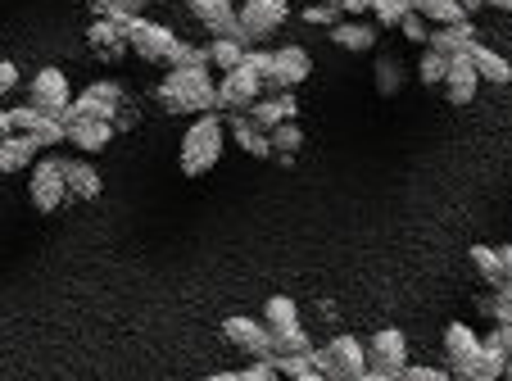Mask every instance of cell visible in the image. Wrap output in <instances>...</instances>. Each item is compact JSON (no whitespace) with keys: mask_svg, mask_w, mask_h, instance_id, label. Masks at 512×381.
<instances>
[{"mask_svg":"<svg viewBox=\"0 0 512 381\" xmlns=\"http://www.w3.org/2000/svg\"><path fill=\"white\" fill-rule=\"evenodd\" d=\"M159 109L168 114H213L218 109V82L209 69H173L155 91Z\"/></svg>","mask_w":512,"mask_h":381,"instance_id":"1","label":"cell"},{"mask_svg":"<svg viewBox=\"0 0 512 381\" xmlns=\"http://www.w3.org/2000/svg\"><path fill=\"white\" fill-rule=\"evenodd\" d=\"M223 159V118L218 114H200L182 137V173L186 177H204L213 164Z\"/></svg>","mask_w":512,"mask_h":381,"instance_id":"2","label":"cell"},{"mask_svg":"<svg viewBox=\"0 0 512 381\" xmlns=\"http://www.w3.org/2000/svg\"><path fill=\"white\" fill-rule=\"evenodd\" d=\"M313 368L331 381H354L368 372V345L358 336H331L327 345H313Z\"/></svg>","mask_w":512,"mask_h":381,"instance_id":"3","label":"cell"},{"mask_svg":"<svg viewBox=\"0 0 512 381\" xmlns=\"http://www.w3.org/2000/svg\"><path fill=\"white\" fill-rule=\"evenodd\" d=\"M64 164L68 159H37L32 164V177H28V196H32V205L41 209V214H55L59 205L68 200V177H64Z\"/></svg>","mask_w":512,"mask_h":381,"instance_id":"4","label":"cell"},{"mask_svg":"<svg viewBox=\"0 0 512 381\" xmlns=\"http://www.w3.org/2000/svg\"><path fill=\"white\" fill-rule=\"evenodd\" d=\"M173 28H164V23H150V19H132V28H127V46H132V55L150 59V64H168L177 50Z\"/></svg>","mask_w":512,"mask_h":381,"instance_id":"5","label":"cell"},{"mask_svg":"<svg viewBox=\"0 0 512 381\" xmlns=\"http://www.w3.org/2000/svg\"><path fill=\"white\" fill-rule=\"evenodd\" d=\"M313 73V55L304 46H281L272 50V69L268 78H263V87L268 91H295L300 82H309Z\"/></svg>","mask_w":512,"mask_h":381,"instance_id":"6","label":"cell"},{"mask_svg":"<svg viewBox=\"0 0 512 381\" xmlns=\"http://www.w3.org/2000/svg\"><path fill=\"white\" fill-rule=\"evenodd\" d=\"M259 91H263V78L241 64V69L223 73V82H218V109H223V114H245V109L259 100Z\"/></svg>","mask_w":512,"mask_h":381,"instance_id":"7","label":"cell"},{"mask_svg":"<svg viewBox=\"0 0 512 381\" xmlns=\"http://www.w3.org/2000/svg\"><path fill=\"white\" fill-rule=\"evenodd\" d=\"M368 368L390 372V377H404V368H408V336L399 332V327H381V332L368 341Z\"/></svg>","mask_w":512,"mask_h":381,"instance_id":"8","label":"cell"},{"mask_svg":"<svg viewBox=\"0 0 512 381\" xmlns=\"http://www.w3.org/2000/svg\"><path fill=\"white\" fill-rule=\"evenodd\" d=\"M32 109H41V114L59 118L68 105H73V91H68V78L64 69H41L37 78H32Z\"/></svg>","mask_w":512,"mask_h":381,"instance_id":"9","label":"cell"},{"mask_svg":"<svg viewBox=\"0 0 512 381\" xmlns=\"http://www.w3.org/2000/svg\"><path fill=\"white\" fill-rule=\"evenodd\" d=\"M236 14H241L250 41H263V37H272V32L290 19V0H245Z\"/></svg>","mask_w":512,"mask_h":381,"instance_id":"10","label":"cell"},{"mask_svg":"<svg viewBox=\"0 0 512 381\" xmlns=\"http://www.w3.org/2000/svg\"><path fill=\"white\" fill-rule=\"evenodd\" d=\"M223 336L236 345V350H245L250 359H272V332L268 323H259V318H227L223 323Z\"/></svg>","mask_w":512,"mask_h":381,"instance_id":"11","label":"cell"},{"mask_svg":"<svg viewBox=\"0 0 512 381\" xmlns=\"http://www.w3.org/2000/svg\"><path fill=\"white\" fill-rule=\"evenodd\" d=\"M127 28H132V19L127 14H109V19H96L87 28V41H91V50H96L100 59H118V55H127Z\"/></svg>","mask_w":512,"mask_h":381,"instance_id":"12","label":"cell"},{"mask_svg":"<svg viewBox=\"0 0 512 381\" xmlns=\"http://www.w3.org/2000/svg\"><path fill=\"white\" fill-rule=\"evenodd\" d=\"M503 368H508V354H503L499 345H494L490 336H485L481 350H476L467 363L449 368V372H454V381H503Z\"/></svg>","mask_w":512,"mask_h":381,"instance_id":"13","label":"cell"},{"mask_svg":"<svg viewBox=\"0 0 512 381\" xmlns=\"http://www.w3.org/2000/svg\"><path fill=\"white\" fill-rule=\"evenodd\" d=\"M245 114H250L263 132H272L277 123H295V118H300V100H295V91H272V96L254 100Z\"/></svg>","mask_w":512,"mask_h":381,"instance_id":"14","label":"cell"},{"mask_svg":"<svg viewBox=\"0 0 512 381\" xmlns=\"http://www.w3.org/2000/svg\"><path fill=\"white\" fill-rule=\"evenodd\" d=\"M476 82H481V73H476L472 55H454V59H449V73H445L449 105H472V100H476Z\"/></svg>","mask_w":512,"mask_h":381,"instance_id":"15","label":"cell"},{"mask_svg":"<svg viewBox=\"0 0 512 381\" xmlns=\"http://www.w3.org/2000/svg\"><path fill=\"white\" fill-rule=\"evenodd\" d=\"M227 127H232L236 146H241L245 155H254V159H272V141H268V132H263V127L254 123L250 114H227Z\"/></svg>","mask_w":512,"mask_h":381,"instance_id":"16","label":"cell"},{"mask_svg":"<svg viewBox=\"0 0 512 381\" xmlns=\"http://www.w3.org/2000/svg\"><path fill=\"white\" fill-rule=\"evenodd\" d=\"M431 50H440V55H467V50L476 46V28H472V19H463V23H449V28H431V41H426Z\"/></svg>","mask_w":512,"mask_h":381,"instance_id":"17","label":"cell"},{"mask_svg":"<svg viewBox=\"0 0 512 381\" xmlns=\"http://www.w3.org/2000/svg\"><path fill=\"white\" fill-rule=\"evenodd\" d=\"M37 137L28 132H14V137L0 141V173H19V168H32L37 164Z\"/></svg>","mask_w":512,"mask_h":381,"instance_id":"18","label":"cell"},{"mask_svg":"<svg viewBox=\"0 0 512 381\" xmlns=\"http://www.w3.org/2000/svg\"><path fill=\"white\" fill-rule=\"evenodd\" d=\"M68 141L78 150H87V155H100V150L114 141V123H100V118H82V123L68 127Z\"/></svg>","mask_w":512,"mask_h":381,"instance_id":"19","label":"cell"},{"mask_svg":"<svg viewBox=\"0 0 512 381\" xmlns=\"http://www.w3.org/2000/svg\"><path fill=\"white\" fill-rule=\"evenodd\" d=\"M467 55H472L476 73H481V82H494V87H508V82H512V64L499 55V50H490V46H481V41H476Z\"/></svg>","mask_w":512,"mask_h":381,"instance_id":"20","label":"cell"},{"mask_svg":"<svg viewBox=\"0 0 512 381\" xmlns=\"http://www.w3.org/2000/svg\"><path fill=\"white\" fill-rule=\"evenodd\" d=\"M476 350H481V336H476V327H467V323H449L445 327V359H449V368L467 363Z\"/></svg>","mask_w":512,"mask_h":381,"instance_id":"21","label":"cell"},{"mask_svg":"<svg viewBox=\"0 0 512 381\" xmlns=\"http://www.w3.org/2000/svg\"><path fill=\"white\" fill-rule=\"evenodd\" d=\"M64 177H68V196L73 200H96L100 196V173L91 164H82V159H68L64 164Z\"/></svg>","mask_w":512,"mask_h":381,"instance_id":"22","label":"cell"},{"mask_svg":"<svg viewBox=\"0 0 512 381\" xmlns=\"http://www.w3.org/2000/svg\"><path fill=\"white\" fill-rule=\"evenodd\" d=\"M331 41H336L340 50H372L377 46V23H363V19L336 23V28H331Z\"/></svg>","mask_w":512,"mask_h":381,"instance_id":"23","label":"cell"},{"mask_svg":"<svg viewBox=\"0 0 512 381\" xmlns=\"http://www.w3.org/2000/svg\"><path fill=\"white\" fill-rule=\"evenodd\" d=\"M268 141H272V159L277 164H295V155L304 146V132H300V123H277L268 132Z\"/></svg>","mask_w":512,"mask_h":381,"instance_id":"24","label":"cell"},{"mask_svg":"<svg viewBox=\"0 0 512 381\" xmlns=\"http://www.w3.org/2000/svg\"><path fill=\"white\" fill-rule=\"evenodd\" d=\"M413 10L422 14L426 23H435V28H449V23H463V5L458 0H413Z\"/></svg>","mask_w":512,"mask_h":381,"instance_id":"25","label":"cell"},{"mask_svg":"<svg viewBox=\"0 0 512 381\" xmlns=\"http://www.w3.org/2000/svg\"><path fill=\"white\" fill-rule=\"evenodd\" d=\"M263 323H268V332L300 327V309H295V300H290V295H272V300L263 304Z\"/></svg>","mask_w":512,"mask_h":381,"instance_id":"26","label":"cell"},{"mask_svg":"<svg viewBox=\"0 0 512 381\" xmlns=\"http://www.w3.org/2000/svg\"><path fill=\"white\" fill-rule=\"evenodd\" d=\"M241 59H245L241 41H227V37H213L209 41V64H213V69L232 73V69H241Z\"/></svg>","mask_w":512,"mask_h":381,"instance_id":"27","label":"cell"},{"mask_svg":"<svg viewBox=\"0 0 512 381\" xmlns=\"http://www.w3.org/2000/svg\"><path fill=\"white\" fill-rule=\"evenodd\" d=\"M472 264H476V273L485 277V286H503V264H499V250L494 245H472Z\"/></svg>","mask_w":512,"mask_h":381,"instance_id":"28","label":"cell"},{"mask_svg":"<svg viewBox=\"0 0 512 381\" xmlns=\"http://www.w3.org/2000/svg\"><path fill=\"white\" fill-rule=\"evenodd\" d=\"M445 73H449V55H440V50L426 46V55L417 59V78H422V87H445Z\"/></svg>","mask_w":512,"mask_h":381,"instance_id":"29","label":"cell"},{"mask_svg":"<svg viewBox=\"0 0 512 381\" xmlns=\"http://www.w3.org/2000/svg\"><path fill=\"white\" fill-rule=\"evenodd\" d=\"M377 91L381 96H395L399 87H404V64H399L395 55H377Z\"/></svg>","mask_w":512,"mask_h":381,"instance_id":"30","label":"cell"},{"mask_svg":"<svg viewBox=\"0 0 512 381\" xmlns=\"http://www.w3.org/2000/svg\"><path fill=\"white\" fill-rule=\"evenodd\" d=\"M186 5H191V14H195V19H200L204 23V28H218V23H223V19H232V0H186Z\"/></svg>","mask_w":512,"mask_h":381,"instance_id":"31","label":"cell"},{"mask_svg":"<svg viewBox=\"0 0 512 381\" xmlns=\"http://www.w3.org/2000/svg\"><path fill=\"white\" fill-rule=\"evenodd\" d=\"M413 14V0H372V19L377 28H399Z\"/></svg>","mask_w":512,"mask_h":381,"instance_id":"32","label":"cell"},{"mask_svg":"<svg viewBox=\"0 0 512 381\" xmlns=\"http://www.w3.org/2000/svg\"><path fill=\"white\" fill-rule=\"evenodd\" d=\"M313 341L304 327H286V332H272V354H309Z\"/></svg>","mask_w":512,"mask_h":381,"instance_id":"33","label":"cell"},{"mask_svg":"<svg viewBox=\"0 0 512 381\" xmlns=\"http://www.w3.org/2000/svg\"><path fill=\"white\" fill-rule=\"evenodd\" d=\"M173 69H209V46H191V41H177L173 59H168Z\"/></svg>","mask_w":512,"mask_h":381,"instance_id":"34","label":"cell"},{"mask_svg":"<svg viewBox=\"0 0 512 381\" xmlns=\"http://www.w3.org/2000/svg\"><path fill=\"white\" fill-rule=\"evenodd\" d=\"M272 368H277L281 377H295V381H300L304 372H313V350L309 354H272Z\"/></svg>","mask_w":512,"mask_h":381,"instance_id":"35","label":"cell"},{"mask_svg":"<svg viewBox=\"0 0 512 381\" xmlns=\"http://www.w3.org/2000/svg\"><path fill=\"white\" fill-rule=\"evenodd\" d=\"M28 137H37V146H59V141H68V127L59 123V118L41 114V118H37V127H32Z\"/></svg>","mask_w":512,"mask_h":381,"instance_id":"36","label":"cell"},{"mask_svg":"<svg viewBox=\"0 0 512 381\" xmlns=\"http://www.w3.org/2000/svg\"><path fill=\"white\" fill-rule=\"evenodd\" d=\"M300 19L313 23V28H336V23H340V5H322V0H313Z\"/></svg>","mask_w":512,"mask_h":381,"instance_id":"37","label":"cell"},{"mask_svg":"<svg viewBox=\"0 0 512 381\" xmlns=\"http://www.w3.org/2000/svg\"><path fill=\"white\" fill-rule=\"evenodd\" d=\"M399 381H454V372H449V368H422V363H408Z\"/></svg>","mask_w":512,"mask_h":381,"instance_id":"38","label":"cell"},{"mask_svg":"<svg viewBox=\"0 0 512 381\" xmlns=\"http://www.w3.org/2000/svg\"><path fill=\"white\" fill-rule=\"evenodd\" d=\"M399 28H404V37L408 41H413V46H426V41H431V28H426V19H422V14H408V19L404 23H399Z\"/></svg>","mask_w":512,"mask_h":381,"instance_id":"39","label":"cell"},{"mask_svg":"<svg viewBox=\"0 0 512 381\" xmlns=\"http://www.w3.org/2000/svg\"><path fill=\"white\" fill-rule=\"evenodd\" d=\"M241 381H281V372L272 368V359H254L250 368L241 372Z\"/></svg>","mask_w":512,"mask_h":381,"instance_id":"40","label":"cell"},{"mask_svg":"<svg viewBox=\"0 0 512 381\" xmlns=\"http://www.w3.org/2000/svg\"><path fill=\"white\" fill-rule=\"evenodd\" d=\"M241 64H245V69H254V73H259V78H268V69H272V50H245V59H241Z\"/></svg>","mask_w":512,"mask_h":381,"instance_id":"41","label":"cell"},{"mask_svg":"<svg viewBox=\"0 0 512 381\" xmlns=\"http://www.w3.org/2000/svg\"><path fill=\"white\" fill-rule=\"evenodd\" d=\"M37 118H41V109L19 105V109H14V132H32V127H37Z\"/></svg>","mask_w":512,"mask_h":381,"instance_id":"42","label":"cell"},{"mask_svg":"<svg viewBox=\"0 0 512 381\" xmlns=\"http://www.w3.org/2000/svg\"><path fill=\"white\" fill-rule=\"evenodd\" d=\"M14 87H19V69H14L10 59H0V100L10 96Z\"/></svg>","mask_w":512,"mask_h":381,"instance_id":"43","label":"cell"},{"mask_svg":"<svg viewBox=\"0 0 512 381\" xmlns=\"http://www.w3.org/2000/svg\"><path fill=\"white\" fill-rule=\"evenodd\" d=\"M91 10H96V19H109V14H123V0H87Z\"/></svg>","mask_w":512,"mask_h":381,"instance_id":"44","label":"cell"},{"mask_svg":"<svg viewBox=\"0 0 512 381\" xmlns=\"http://www.w3.org/2000/svg\"><path fill=\"white\" fill-rule=\"evenodd\" d=\"M340 14H349V19H358V14H368L372 10V0H336Z\"/></svg>","mask_w":512,"mask_h":381,"instance_id":"45","label":"cell"},{"mask_svg":"<svg viewBox=\"0 0 512 381\" xmlns=\"http://www.w3.org/2000/svg\"><path fill=\"white\" fill-rule=\"evenodd\" d=\"M499 264H503V282L512 286V245H499Z\"/></svg>","mask_w":512,"mask_h":381,"instance_id":"46","label":"cell"},{"mask_svg":"<svg viewBox=\"0 0 512 381\" xmlns=\"http://www.w3.org/2000/svg\"><path fill=\"white\" fill-rule=\"evenodd\" d=\"M14 137V109H0V141Z\"/></svg>","mask_w":512,"mask_h":381,"instance_id":"47","label":"cell"},{"mask_svg":"<svg viewBox=\"0 0 512 381\" xmlns=\"http://www.w3.org/2000/svg\"><path fill=\"white\" fill-rule=\"evenodd\" d=\"M354 381H399V377H390V372H377V368H368L363 377H354Z\"/></svg>","mask_w":512,"mask_h":381,"instance_id":"48","label":"cell"},{"mask_svg":"<svg viewBox=\"0 0 512 381\" xmlns=\"http://www.w3.org/2000/svg\"><path fill=\"white\" fill-rule=\"evenodd\" d=\"M204 381H241V372H209V377H204Z\"/></svg>","mask_w":512,"mask_h":381,"instance_id":"49","label":"cell"},{"mask_svg":"<svg viewBox=\"0 0 512 381\" xmlns=\"http://www.w3.org/2000/svg\"><path fill=\"white\" fill-rule=\"evenodd\" d=\"M458 5H463V14H467V19H472V14H476V10H481L485 0H458Z\"/></svg>","mask_w":512,"mask_h":381,"instance_id":"50","label":"cell"},{"mask_svg":"<svg viewBox=\"0 0 512 381\" xmlns=\"http://www.w3.org/2000/svg\"><path fill=\"white\" fill-rule=\"evenodd\" d=\"M485 5H494V10H503V14H512V0H485Z\"/></svg>","mask_w":512,"mask_h":381,"instance_id":"51","label":"cell"},{"mask_svg":"<svg viewBox=\"0 0 512 381\" xmlns=\"http://www.w3.org/2000/svg\"><path fill=\"white\" fill-rule=\"evenodd\" d=\"M300 381H331V377H322V372L318 368H313V372H304V377Z\"/></svg>","mask_w":512,"mask_h":381,"instance_id":"52","label":"cell"},{"mask_svg":"<svg viewBox=\"0 0 512 381\" xmlns=\"http://www.w3.org/2000/svg\"><path fill=\"white\" fill-rule=\"evenodd\" d=\"M503 381H512V359H508V368H503Z\"/></svg>","mask_w":512,"mask_h":381,"instance_id":"53","label":"cell"},{"mask_svg":"<svg viewBox=\"0 0 512 381\" xmlns=\"http://www.w3.org/2000/svg\"><path fill=\"white\" fill-rule=\"evenodd\" d=\"M322 5H336V0H322Z\"/></svg>","mask_w":512,"mask_h":381,"instance_id":"54","label":"cell"}]
</instances>
